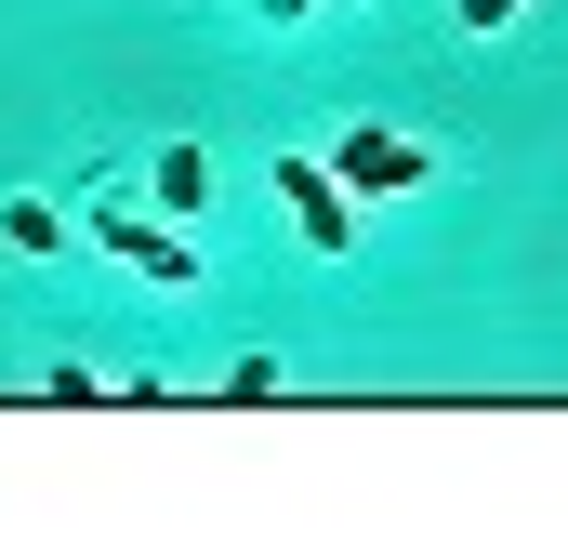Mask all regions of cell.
<instances>
[{
	"label": "cell",
	"mask_w": 568,
	"mask_h": 555,
	"mask_svg": "<svg viewBox=\"0 0 568 555\" xmlns=\"http://www.w3.org/2000/svg\"><path fill=\"white\" fill-rule=\"evenodd\" d=\"M331 172H344V199H410V185H436V159L410 133H384V120H344L331 133Z\"/></svg>",
	"instance_id": "obj_1"
},
{
	"label": "cell",
	"mask_w": 568,
	"mask_h": 555,
	"mask_svg": "<svg viewBox=\"0 0 568 555\" xmlns=\"http://www.w3.org/2000/svg\"><path fill=\"white\" fill-rule=\"evenodd\" d=\"M0 239H13V252H67V212H40V199H13V212H0Z\"/></svg>",
	"instance_id": "obj_5"
},
{
	"label": "cell",
	"mask_w": 568,
	"mask_h": 555,
	"mask_svg": "<svg viewBox=\"0 0 568 555\" xmlns=\"http://www.w3.org/2000/svg\"><path fill=\"white\" fill-rule=\"evenodd\" d=\"M278 199H291V225H304V252H357V199H344L331 159H278Z\"/></svg>",
	"instance_id": "obj_2"
},
{
	"label": "cell",
	"mask_w": 568,
	"mask_h": 555,
	"mask_svg": "<svg viewBox=\"0 0 568 555\" xmlns=\"http://www.w3.org/2000/svg\"><path fill=\"white\" fill-rule=\"evenodd\" d=\"M449 13H463V27H476V40H489V27H516V13H529V0H449Z\"/></svg>",
	"instance_id": "obj_6"
},
{
	"label": "cell",
	"mask_w": 568,
	"mask_h": 555,
	"mask_svg": "<svg viewBox=\"0 0 568 555\" xmlns=\"http://www.w3.org/2000/svg\"><path fill=\"white\" fill-rule=\"evenodd\" d=\"M106 252H120L133 278H159V291H185V278H199V239H185V225H145V212L106 225Z\"/></svg>",
	"instance_id": "obj_3"
},
{
	"label": "cell",
	"mask_w": 568,
	"mask_h": 555,
	"mask_svg": "<svg viewBox=\"0 0 568 555\" xmlns=\"http://www.w3.org/2000/svg\"><path fill=\"white\" fill-rule=\"evenodd\" d=\"M265 13H278V27H291V13H304V0H265Z\"/></svg>",
	"instance_id": "obj_7"
},
{
	"label": "cell",
	"mask_w": 568,
	"mask_h": 555,
	"mask_svg": "<svg viewBox=\"0 0 568 555\" xmlns=\"http://www.w3.org/2000/svg\"><path fill=\"white\" fill-rule=\"evenodd\" d=\"M199 199H212V159H199V145H159V212H172V225H185V212H199Z\"/></svg>",
	"instance_id": "obj_4"
}]
</instances>
